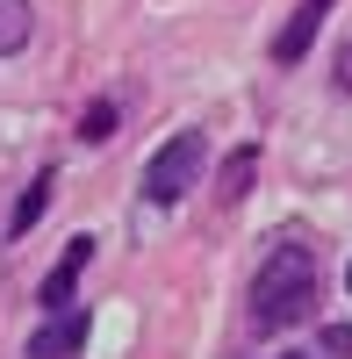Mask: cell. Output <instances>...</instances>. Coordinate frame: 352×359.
Wrapping results in <instances>:
<instances>
[{
  "instance_id": "7a4b0ae2",
  "label": "cell",
  "mask_w": 352,
  "mask_h": 359,
  "mask_svg": "<svg viewBox=\"0 0 352 359\" xmlns=\"http://www.w3.org/2000/svg\"><path fill=\"white\" fill-rule=\"evenodd\" d=\"M201 165H209V137H201V130L165 137V151L144 165V201H151V208L187 201V194H194V180H201Z\"/></svg>"
},
{
  "instance_id": "ba28073f",
  "label": "cell",
  "mask_w": 352,
  "mask_h": 359,
  "mask_svg": "<svg viewBox=\"0 0 352 359\" xmlns=\"http://www.w3.org/2000/svg\"><path fill=\"white\" fill-rule=\"evenodd\" d=\"M252 172H259V144L230 151V165H223V180H216V201H223V208H238V201H245V187H252Z\"/></svg>"
},
{
  "instance_id": "30bf717a",
  "label": "cell",
  "mask_w": 352,
  "mask_h": 359,
  "mask_svg": "<svg viewBox=\"0 0 352 359\" xmlns=\"http://www.w3.org/2000/svg\"><path fill=\"white\" fill-rule=\"evenodd\" d=\"M316 345H324V359H352V323H324Z\"/></svg>"
},
{
  "instance_id": "4fadbf2b",
  "label": "cell",
  "mask_w": 352,
  "mask_h": 359,
  "mask_svg": "<svg viewBox=\"0 0 352 359\" xmlns=\"http://www.w3.org/2000/svg\"><path fill=\"white\" fill-rule=\"evenodd\" d=\"M345 280H352V273H345Z\"/></svg>"
},
{
  "instance_id": "3957f363",
  "label": "cell",
  "mask_w": 352,
  "mask_h": 359,
  "mask_svg": "<svg viewBox=\"0 0 352 359\" xmlns=\"http://www.w3.org/2000/svg\"><path fill=\"white\" fill-rule=\"evenodd\" d=\"M86 331H94L86 302L50 309V323H36V331H29V359H72V352H86Z\"/></svg>"
},
{
  "instance_id": "8fae6325",
  "label": "cell",
  "mask_w": 352,
  "mask_h": 359,
  "mask_svg": "<svg viewBox=\"0 0 352 359\" xmlns=\"http://www.w3.org/2000/svg\"><path fill=\"white\" fill-rule=\"evenodd\" d=\"M331 79H338V94H352V36H345V50H338V65H331Z\"/></svg>"
},
{
  "instance_id": "9c48e42d",
  "label": "cell",
  "mask_w": 352,
  "mask_h": 359,
  "mask_svg": "<svg viewBox=\"0 0 352 359\" xmlns=\"http://www.w3.org/2000/svg\"><path fill=\"white\" fill-rule=\"evenodd\" d=\"M108 130H115V101H94V108L79 115V137L86 144H108Z\"/></svg>"
},
{
  "instance_id": "52a82bcc",
  "label": "cell",
  "mask_w": 352,
  "mask_h": 359,
  "mask_svg": "<svg viewBox=\"0 0 352 359\" xmlns=\"http://www.w3.org/2000/svg\"><path fill=\"white\" fill-rule=\"evenodd\" d=\"M29 36H36V8L29 0H0V57L29 50Z\"/></svg>"
},
{
  "instance_id": "6da1fadb",
  "label": "cell",
  "mask_w": 352,
  "mask_h": 359,
  "mask_svg": "<svg viewBox=\"0 0 352 359\" xmlns=\"http://www.w3.org/2000/svg\"><path fill=\"white\" fill-rule=\"evenodd\" d=\"M316 302H324V266H316V252L309 245H280L259 266V280H252V331L280 338V331H295V323H309Z\"/></svg>"
},
{
  "instance_id": "7c38bea8",
  "label": "cell",
  "mask_w": 352,
  "mask_h": 359,
  "mask_svg": "<svg viewBox=\"0 0 352 359\" xmlns=\"http://www.w3.org/2000/svg\"><path fill=\"white\" fill-rule=\"evenodd\" d=\"M287 359H309V352H287Z\"/></svg>"
},
{
  "instance_id": "277c9868",
  "label": "cell",
  "mask_w": 352,
  "mask_h": 359,
  "mask_svg": "<svg viewBox=\"0 0 352 359\" xmlns=\"http://www.w3.org/2000/svg\"><path fill=\"white\" fill-rule=\"evenodd\" d=\"M331 8H338V0H295V15H287L280 36H273V65H302L309 43H316V29L331 22Z\"/></svg>"
},
{
  "instance_id": "8992f818",
  "label": "cell",
  "mask_w": 352,
  "mask_h": 359,
  "mask_svg": "<svg viewBox=\"0 0 352 359\" xmlns=\"http://www.w3.org/2000/svg\"><path fill=\"white\" fill-rule=\"evenodd\" d=\"M50 187H57V172L43 165V172L29 180V187H22V201H15V216H8V237H29V230L43 223V208H50Z\"/></svg>"
},
{
  "instance_id": "5b68a950",
  "label": "cell",
  "mask_w": 352,
  "mask_h": 359,
  "mask_svg": "<svg viewBox=\"0 0 352 359\" xmlns=\"http://www.w3.org/2000/svg\"><path fill=\"white\" fill-rule=\"evenodd\" d=\"M86 259H94V237H72V245L57 252V266H50L43 287H36V302H43V309H65V302H72V287H79V273H86Z\"/></svg>"
}]
</instances>
